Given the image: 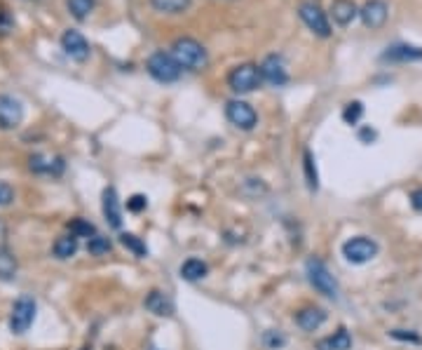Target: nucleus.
<instances>
[{
  "label": "nucleus",
  "mask_w": 422,
  "mask_h": 350,
  "mask_svg": "<svg viewBox=\"0 0 422 350\" xmlns=\"http://www.w3.org/2000/svg\"><path fill=\"white\" fill-rule=\"evenodd\" d=\"M24 120V106L10 94H0V130H17Z\"/></svg>",
  "instance_id": "nucleus-11"
},
{
  "label": "nucleus",
  "mask_w": 422,
  "mask_h": 350,
  "mask_svg": "<svg viewBox=\"0 0 422 350\" xmlns=\"http://www.w3.org/2000/svg\"><path fill=\"white\" fill-rule=\"evenodd\" d=\"M146 71L150 73L153 80H157V83H162V85H169V83H176L183 69H181V64L174 59L171 52L157 50V52H153L148 57V62H146Z\"/></svg>",
  "instance_id": "nucleus-2"
},
{
  "label": "nucleus",
  "mask_w": 422,
  "mask_h": 350,
  "mask_svg": "<svg viewBox=\"0 0 422 350\" xmlns=\"http://www.w3.org/2000/svg\"><path fill=\"white\" fill-rule=\"evenodd\" d=\"M411 205H413V210L422 212V188H415L411 193Z\"/></svg>",
  "instance_id": "nucleus-34"
},
{
  "label": "nucleus",
  "mask_w": 422,
  "mask_h": 350,
  "mask_svg": "<svg viewBox=\"0 0 422 350\" xmlns=\"http://www.w3.org/2000/svg\"><path fill=\"white\" fill-rule=\"evenodd\" d=\"M359 17L366 29L378 31V29H383L387 17H390V8H387L385 0H366V3L359 8Z\"/></svg>",
  "instance_id": "nucleus-12"
},
{
  "label": "nucleus",
  "mask_w": 422,
  "mask_h": 350,
  "mask_svg": "<svg viewBox=\"0 0 422 350\" xmlns=\"http://www.w3.org/2000/svg\"><path fill=\"white\" fill-rule=\"evenodd\" d=\"M375 137H378V134H375V130H371V127H364V130H359V139L366 141V144H371Z\"/></svg>",
  "instance_id": "nucleus-35"
},
{
  "label": "nucleus",
  "mask_w": 422,
  "mask_h": 350,
  "mask_svg": "<svg viewBox=\"0 0 422 350\" xmlns=\"http://www.w3.org/2000/svg\"><path fill=\"white\" fill-rule=\"evenodd\" d=\"M178 273H181V278H183L185 282H197V280L206 278V273H209V266H206L202 259H188V261H183V264H181Z\"/></svg>",
  "instance_id": "nucleus-20"
},
{
  "label": "nucleus",
  "mask_w": 422,
  "mask_h": 350,
  "mask_svg": "<svg viewBox=\"0 0 422 350\" xmlns=\"http://www.w3.org/2000/svg\"><path fill=\"white\" fill-rule=\"evenodd\" d=\"M153 10L162 12V15H183L190 10L192 0H150Z\"/></svg>",
  "instance_id": "nucleus-22"
},
{
  "label": "nucleus",
  "mask_w": 422,
  "mask_h": 350,
  "mask_svg": "<svg viewBox=\"0 0 422 350\" xmlns=\"http://www.w3.org/2000/svg\"><path fill=\"white\" fill-rule=\"evenodd\" d=\"M87 252L92 254V257H104V254L111 252V240L104 238V235H92L90 242H87Z\"/></svg>",
  "instance_id": "nucleus-27"
},
{
  "label": "nucleus",
  "mask_w": 422,
  "mask_h": 350,
  "mask_svg": "<svg viewBox=\"0 0 422 350\" xmlns=\"http://www.w3.org/2000/svg\"><path fill=\"white\" fill-rule=\"evenodd\" d=\"M303 170H305V184L310 191H317L319 188V174H317V165H314V158L310 151L303 153Z\"/></svg>",
  "instance_id": "nucleus-25"
},
{
  "label": "nucleus",
  "mask_w": 422,
  "mask_h": 350,
  "mask_svg": "<svg viewBox=\"0 0 422 350\" xmlns=\"http://www.w3.org/2000/svg\"><path fill=\"white\" fill-rule=\"evenodd\" d=\"M104 217H106V221H108L111 228H115V231L122 228V210H120L118 191L113 186H108L104 191Z\"/></svg>",
  "instance_id": "nucleus-16"
},
{
  "label": "nucleus",
  "mask_w": 422,
  "mask_h": 350,
  "mask_svg": "<svg viewBox=\"0 0 422 350\" xmlns=\"http://www.w3.org/2000/svg\"><path fill=\"white\" fill-rule=\"evenodd\" d=\"M392 339H399V341H411V343H420V336L415 334H404V329H392Z\"/></svg>",
  "instance_id": "nucleus-33"
},
{
  "label": "nucleus",
  "mask_w": 422,
  "mask_h": 350,
  "mask_svg": "<svg viewBox=\"0 0 422 350\" xmlns=\"http://www.w3.org/2000/svg\"><path fill=\"white\" fill-rule=\"evenodd\" d=\"M71 233L78 235V238H92V235H97V231H94L92 224H87L85 219H76L71 224Z\"/></svg>",
  "instance_id": "nucleus-30"
},
{
  "label": "nucleus",
  "mask_w": 422,
  "mask_h": 350,
  "mask_svg": "<svg viewBox=\"0 0 422 350\" xmlns=\"http://www.w3.org/2000/svg\"><path fill=\"white\" fill-rule=\"evenodd\" d=\"M78 252V235H62V238H57L55 247H52V254H55L57 259H71L76 257Z\"/></svg>",
  "instance_id": "nucleus-21"
},
{
  "label": "nucleus",
  "mask_w": 422,
  "mask_h": 350,
  "mask_svg": "<svg viewBox=\"0 0 422 350\" xmlns=\"http://www.w3.org/2000/svg\"><path fill=\"white\" fill-rule=\"evenodd\" d=\"M3 247H5V226L0 224V249H3Z\"/></svg>",
  "instance_id": "nucleus-36"
},
{
  "label": "nucleus",
  "mask_w": 422,
  "mask_h": 350,
  "mask_svg": "<svg viewBox=\"0 0 422 350\" xmlns=\"http://www.w3.org/2000/svg\"><path fill=\"white\" fill-rule=\"evenodd\" d=\"M66 5H69V12L78 22H85L94 10V0H66Z\"/></svg>",
  "instance_id": "nucleus-26"
},
{
  "label": "nucleus",
  "mask_w": 422,
  "mask_h": 350,
  "mask_svg": "<svg viewBox=\"0 0 422 350\" xmlns=\"http://www.w3.org/2000/svg\"><path fill=\"white\" fill-rule=\"evenodd\" d=\"M298 17L307 29H310L314 36L319 38H331V22H328V15L324 8L317 3V0H300L298 5Z\"/></svg>",
  "instance_id": "nucleus-4"
},
{
  "label": "nucleus",
  "mask_w": 422,
  "mask_h": 350,
  "mask_svg": "<svg viewBox=\"0 0 422 350\" xmlns=\"http://www.w3.org/2000/svg\"><path fill=\"white\" fill-rule=\"evenodd\" d=\"M62 47H64L66 57H71L73 62H78V64L87 62V59H90V55H92L90 40H87L83 33L76 31V29L64 31V36H62Z\"/></svg>",
  "instance_id": "nucleus-10"
},
{
  "label": "nucleus",
  "mask_w": 422,
  "mask_h": 350,
  "mask_svg": "<svg viewBox=\"0 0 422 350\" xmlns=\"http://www.w3.org/2000/svg\"><path fill=\"white\" fill-rule=\"evenodd\" d=\"M361 116H364V104L361 102H350L343 109V120L347 125H357L361 120Z\"/></svg>",
  "instance_id": "nucleus-29"
},
{
  "label": "nucleus",
  "mask_w": 422,
  "mask_h": 350,
  "mask_svg": "<svg viewBox=\"0 0 422 350\" xmlns=\"http://www.w3.org/2000/svg\"><path fill=\"white\" fill-rule=\"evenodd\" d=\"M146 207H148V198H146V195H132V198L127 200V210L134 212V214L143 212Z\"/></svg>",
  "instance_id": "nucleus-31"
},
{
  "label": "nucleus",
  "mask_w": 422,
  "mask_h": 350,
  "mask_svg": "<svg viewBox=\"0 0 422 350\" xmlns=\"http://www.w3.org/2000/svg\"><path fill=\"white\" fill-rule=\"evenodd\" d=\"M225 118L230 125L244 132H249L258 125V113L253 111V106L249 102H242V99H230V102L225 104Z\"/></svg>",
  "instance_id": "nucleus-7"
},
{
  "label": "nucleus",
  "mask_w": 422,
  "mask_h": 350,
  "mask_svg": "<svg viewBox=\"0 0 422 350\" xmlns=\"http://www.w3.org/2000/svg\"><path fill=\"white\" fill-rule=\"evenodd\" d=\"M12 200H15V191H12V186L5 184V181H0V205H10Z\"/></svg>",
  "instance_id": "nucleus-32"
},
{
  "label": "nucleus",
  "mask_w": 422,
  "mask_h": 350,
  "mask_svg": "<svg viewBox=\"0 0 422 350\" xmlns=\"http://www.w3.org/2000/svg\"><path fill=\"white\" fill-rule=\"evenodd\" d=\"M305 273H307V282L314 287V292H319L321 296H326V299H338L340 296L338 282L331 275V271L324 266V261L310 259L305 264Z\"/></svg>",
  "instance_id": "nucleus-3"
},
{
  "label": "nucleus",
  "mask_w": 422,
  "mask_h": 350,
  "mask_svg": "<svg viewBox=\"0 0 422 350\" xmlns=\"http://www.w3.org/2000/svg\"><path fill=\"white\" fill-rule=\"evenodd\" d=\"M328 15L338 26H350L359 17V8L354 0H333Z\"/></svg>",
  "instance_id": "nucleus-18"
},
{
  "label": "nucleus",
  "mask_w": 422,
  "mask_h": 350,
  "mask_svg": "<svg viewBox=\"0 0 422 350\" xmlns=\"http://www.w3.org/2000/svg\"><path fill=\"white\" fill-rule=\"evenodd\" d=\"M17 275V259L12 257L10 249H0V280L3 282H10L15 280Z\"/></svg>",
  "instance_id": "nucleus-23"
},
{
  "label": "nucleus",
  "mask_w": 422,
  "mask_h": 350,
  "mask_svg": "<svg viewBox=\"0 0 422 350\" xmlns=\"http://www.w3.org/2000/svg\"><path fill=\"white\" fill-rule=\"evenodd\" d=\"M29 167L31 172L36 174H45V177H59V174L64 172V158L59 156H45V153H36V156H31L29 160Z\"/></svg>",
  "instance_id": "nucleus-13"
},
{
  "label": "nucleus",
  "mask_w": 422,
  "mask_h": 350,
  "mask_svg": "<svg viewBox=\"0 0 422 350\" xmlns=\"http://www.w3.org/2000/svg\"><path fill=\"white\" fill-rule=\"evenodd\" d=\"M380 59H383V62H399V64H406V62H422V47L399 43V45L387 47Z\"/></svg>",
  "instance_id": "nucleus-14"
},
{
  "label": "nucleus",
  "mask_w": 422,
  "mask_h": 350,
  "mask_svg": "<svg viewBox=\"0 0 422 350\" xmlns=\"http://www.w3.org/2000/svg\"><path fill=\"white\" fill-rule=\"evenodd\" d=\"M263 346L267 350H281L286 346V336L279 332V329H267L263 334Z\"/></svg>",
  "instance_id": "nucleus-28"
},
{
  "label": "nucleus",
  "mask_w": 422,
  "mask_h": 350,
  "mask_svg": "<svg viewBox=\"0 0 422 350\" xmlns=\"http://www.w3.org/2000/svg\"><path fill=\"white\" fill-rule=\"evenodd\" d=\"M120 242H122V245L129 249L134 257H139V259L148 257V247H146V242L141 240V238H136L134 233H122V235H120Z\"/></svg>",
  "instance_id": "nucleus-24"
},
{
  "label": "nucleus",
  "mask_w": 422,
  "mask_h": 350,
  "mask_svg": "<svg viewBox=\"0 0 422 350\" xmlns=\"http://www.w3.org/2000/svg\"><path fill=\"white\" fill-rule=\"evenodd\" d=\"M260 83H263L260 69L251 62L234 66V69L227 73V87H230L234 94H249L253 90H258Z\"/></svg>",
  "instance_id": "nucleus-5"
},
{
  "label": "nucleus",
  "mask_w": 422,
  "mask_h": 350,
  "mask_svg": "<svg viewBox=\"0 0 422 350\" xmlns=\"http://www.w3.org/2000/svg\"><path fill=\"white\" fill-rule=\"evenodd\" d=\"M326 322V311L317 306H305L296 313V325L303 332H317V329Z\"/></svg>",
  "instance_id": "nucleus-17"
},
{
  "label": "nucleus",
  "mask_w": 422,
  "mask_h": 350,
  "mask_svg": "<svg viewBox=\"0 0 422 350\" xmlns=\"http://www.w3.org/2000/svg\"><path fill=\"white\" fill-rule=\"evenodd\" d=\"M260 78L272 87H284L289 83V66H286L284 57L281 55H267L260 62Z\"/></svg>",
  "instance_id": "nucleus-8"
},
{
  "label": "nucleus",
  "mask_w": 422,
  "mask_h": 350,
  "mask_svg": "<svg viewBox=\"0 0 422 350\" xmlns=\"http://www.w3.org/2000/svg\"><path fill=\"white\" fill-rule=\"evenodd\" d=\"M314 350H352V336L345 327H340L338 332L328 334L314 343Z\"/></svg>",
  "instance_id": "nucleus-19"
},
{
  "label": "nucleus",
  "mask_w": 422,
  "mask_h": 350,
  "mask_svg": "<svg viewBox=\"0 0 422 350\" xmlns=\"http://www.w3.org/2000/svg\"><path fill=\"white\" fill-rule=\"evenodd\" d=\"M378 242L366 238V235H357V238H350L347 242H343V257L347 264L352 266H364L368 264V261H373L375 257H378Z\"/></svg>",
  "instance_id": "nucleus-6"
},
{
  "label": "nucleus",
  "mask_w": 422,
  "mask_h": 350,
  "mask_svg": "<svg viewBox=\"0 0 422 350\" xmlns=\"http://www.w3.org/2000/svg\"><path fill=\"white\" fill-rule=\"evenodd\" d=\"M171 55L185 71H204L209 66V52L195 38H176L171 43Z\"/></svg>",
  "instance_id": "nucleus-1"
},
{
  "label": "nucleus",
  "mask_w": 422,
  "mask_h": 350,
  "mask_svg": "<svg viewBox=\"0 0 422 350\" xmlns=\"http://www.w3.org/2000/svg\"><path fill=\"white\" fill-rule=\"evenodd\" d=\"M150 350H155V348H150Z\"/></svg>",
  "instance_id": "nucleus-37"
},
{
  "label": "nucleus",
  "mask_w": 422,
  "mask_h": 350,
  "mask_svg": "<svg viewBox=\"0 0 422 350\" xmlns=\"http://www.w3.org/2000/svg\"><path fill=\"white\" fill-rule=\"evenodd\" d=\"M33 320H36V301H33L31 296H22V299H17V304L12 306V313H10V329L12 332L15 334L29 332Z\"/></svg>",
  "instance_id": "nucleus-9"
},
{
  "label": "nucleus",
  "mask_w": 422,
  "mask_h": 350,
  "mask_svg": "<svg viewBox=\"0 0 422 350\" xmlns=\"http://www.w3.org/2000/svg\"><path fill=\"white\" fill-rule=\"evenodd\" d=\"M143 306H146V311L157 315V318H171L174 315V301L164 292H160V289H150L143 301Z\"/></svg>",
  "instance_id": "nucleus-15"
}]
</instances>
